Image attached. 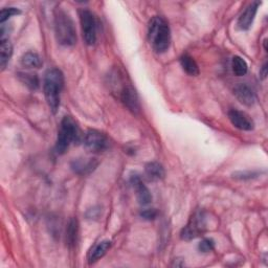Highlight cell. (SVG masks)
<instances>
[{
  "label": "cell",
  "instance_id": "obj_1",
  "mask_svg": "<svg viewBox=\"0 0 268 268\" xmlns=\"http://www.w3.org/2000/svg\"><path fill=\"white\" fill-rule=\"evenodd\" d=\"M64 86V77L58 68H50L44 75L43 90L47 105L53 113H56L60 106V94Z\"/></svg>",
  "mask_w": 268,
  "mask_h": 268
},
{
  "label": "cell",
  "instance_id": "obj_2",
  "mask_svg": "<svg viewBox=\"0 0 268 268\" xmlns=\"http://www.w3.org/2000/svg\"><path fill=\"white\" fill-rule=\"evenodd\" d=\"M148 38L156 53L167 52L171 44V32L166 20L158 16L153 17L148 28Z\"/></svg>",
  "mask_w": 268,
  "mask_h": 268
},
{
  "label": "cell",
  "instance_id": "obj_3",
  "mask_svg": "<svg viewBox=\"0 0 268 268\" xmlns=\"http://www.w3.org/2000/svg\"><path fill=\"white\" fill-rule=\"evenodd\" d=\"M55 33L58 43L63 46H72L77 43V31L70 16L63 10L55 13Z\"/></svg>",
  "mask_w": 268,
  "mask_h": 268
},
{
  "label": "cell",
  "instance_id": "obj_4",
  "mask_svg": "<svg viewBox=\"0 0 268 268\" xmlns=\"http://www.w3.org/2000/svg\"><path fill=\"white\" fill-rule=\"evenodd\" d=\"M81 138V132L77 123L70 116H64L61 120L56 142V152L64 154L72 142H78Z\"/></svg>",
  "mask_w": 268,
  "mask_h": 268
},
{
  "label": "cell",
  "instance_id": "obj_5",
  "mask_svg": "<svg viewBox=\"0 0 268 268\" xmlns=\"http://www.w3.org/2000/svg\"><path fill=\"white\" fill-rule=\"evenodd\" d=\"M205 214L202 211H197L190 218L188 224L181 231V239L185 241L194 240L205 231Z\"/></svg>",
  "mask_w": 268,
  "mask_h": 268
},
{
  "label": "cell",
  "instance_id": "obj_6",
  "mask_svg": "<svg viewBox=\"0 0 268 268\" xmlns=\"http://www.w3.org/2000/svg\"><path fill=\"white\" fill-rule=\"evenodd\" d=\"M83 38L87 45H93L96 41V20L94 15L86 9L79 11Z\"/></svg>",
  "mask_w": 268,
  "mask_h": 268
},
{
  "label": "cell",
  "instance_id": "obj_7",
  "mask_svg": "<svg viewBox=\"0 0 268 268\" xmlns=\"http://www.w3.org/2000/svg\"><path fill=\"white\" fill-rule=\"evenodd\" d=\"M84 145L92 152H103L109 148V139L98 130H88L84 136Z\"/></svg>",
  "mask_w": 268,
  "mask_h": 268
},
{
  "label": "cell",
  "instance_id": "obj_8",
  "mask_svg": "<svg viewBox=\"0 0 268 268\" xmlns=\"http://www.w3.org/2000/svg\"><path fill=\"white\" fill-rule=\"evenodd\" d=\"M119 98L120 101L123 102V104L125 105L131 112L133 113H138L140 110V104L138 95L135 91V89L130 85V84H125L119 92Z\"/></svg>",
  "mask_w": 268,
  "mask_h": 268
},
{
  "label": "cell",
  "instance_id": "obj_9",
  "mask_svg": "<svg viewBox=\"0 0 268 268\" xmlns=\"http://www.w3.org/2000/svg\"><path fill=\"white\" fill-rule=\"evenodd\" d=\"M229 118L233 125L240 130L251 131L254 129V126H255L254 120L249 114H246L245 112H242L236 109H232L229 111Z\"/></svg>",
  "mask_w": 268,
  "mask_h": 268
},
{
  "label": "cell",
  "instance_id": "obj_10",
  "mask_svg": "<svg viewBox=\"0 0 268 268\" xmlns=\"http://www.w3.org/2000/svg\"><path fill=\"white\" fill-rule=\"evenodd\" d=\"M259 6H260V3L258 2L252 3L247 6L245 10L242 12V14L240 15L238 19V23H237L238 28L241 31H246L252 27L254 20H255V17H256V14L258 12Z\"/></svg>",
  "mask_w": 268,
  "mask_h": 268
},
{
  "label": "cell",
  "instance_id": "obj_11",
  "mask_svg": "<svg viewBox=\"0 0 268 268\" xmlns=\"http://www.w3.org/2000/svg\"><path fill=\"white\" fill-rule=\"evenodd\" d=\"M130 182L133 185L136 192V198L139 204L141 205H148L152 201V195L149 191V189L146 187L143 182L141 181L140 177L138 175H132L130 178Z\"/></svg>",
  "mask_w": 268,
  "mask_h": 268
},
{
  "label": "cell",
  "instance_id": "obj_12",
  "mask_svg": "<svg viewBox=\"0 0 268 268\" xmlns=\"http://www.w3.org/2000/svg\"><path fill=\"white\" fill-rule=\"evenodd\" d=\"M234 93L236 98L242 103V104L246 106L254 105V103L256 101L255 92L249 85L243 84V83L237 85L234 89Z\"/></svg>",
  "mask_w": 268,
  "mask_h": 268
},
{
  "label": "cell",
  "instance_id": "obj_13",
  "mask_svg": "<svg viewBox=\"0 0 268 268\" xmlns=\"http://www.w3.org/2000/svg\"><path fill=\"white\" fill-rule=\"evenodd\" d=\"M98 166V161L94 158L88 159H77L71 163L72 170L81 175L91 173Z\"/></svg>",
  "mask_w": 268,
  "mask_h": 268
},
{
  "label": "cell",
  "instance_id": "obj_14",
  "mask_svg": "<svg viewBox=\"0 0 268 268\" xmlns=\"http://www.w3.org/2000/svg\"><path fill=\"white\" fill-rule=\"evenodd\" d=\"M110 247H111V241L109 240L101 241L98 244H95L88 254L89 263H94L99 261L101 258L104 257L107 254V252L110 250Z\"/></svg>",
  "mask_w": 268,
  "mask_h": 268
},
{
  "label": "cell",
  "instance_id": "obj_15",
  "mask_svg": "<svg viewBox=\"0 0 268 268\" xmlns=\"http://www.w3.org/2000/svg\"><path fill=\"white\" fill-rule=\"evenodd\" d=\"M0 41H2V42H0V66H2L3 69H5L12 57L13 46L9 38L0 39Z\"/></svg>",
  "mask_w": 268,
  "mask_h": 268
},
{
  "label": "cell",
  "instance_id": "obj_16",
  "mask_svg": "<svg viewBox=\"0 0 268 268\" xmlns=\"http://www.w3.org/2000/svg\"><path fill=\"white\" fill-rule=\"evenodd\" d=\"M180 64L183 70L190 76H197L199 75V67L196 63V61L194 60L193 57L190 55L185 54L180 57Z\"/></svg>",
  "mask_w": 268,
  "mask_h": 268
},
{
  "label": "cell",
  "instance_id": "obj_17",
  "mask_svg": "<svg viewBox=\"0 0 268 268\" xmlns=\"http://www.w3.org/2000/svg\"><path fill=\"white\" fill-rule=\"evenodd\" d=\"M146 175L150 180H160L164 177V169L158 162H149L145 167Z\"/></svg>",
  "mask_w": 268,
  "mask_h": 268
},
{
  "label": "cell",
  "instance_id": "obj_18",
  "mask_svg": "<svg viewBox=\"0 0 268 268\" xmlns=\"http://www.w3.org/2000/svg\"><path fill=\"white\" fill-rule=\"evenodd\" d=\"M21 64L28 68H40L43 64V61L38 54L28 52L21 57Z\"/></svg>",
  "mask_w": 268,
  "mask_h": 268
},
{
  "label": "cell",
  "instance_id": "obj_19",
  "mask_svg": "<svg viewBox=\"0 0 268 268\" xmlns=\"http://www.w3.org/2000/svg\"><path fill=\"white\" fill-rule=\"evenodd\" d=\"M19 80L32 90H36L39 88V78L36 74L33 72H19Z\"/></svg>",
  "mask_w": 268,
  "mask_h": 268
},
{
  "label": "cell",
  "instance_id": "obj_20",
  "mask_svg": "<svg viewBox=\"0 0 268 268\" xmlns=\"http://www.w3.org/2000/svg\"><path fill=\"white\" fill-rule=\"evenodd\" d=\"M79 233V224L76 219H71L68 223L67 230H66V242L68 246H74L78 239Z\"/></svg>",
  "mask_w": 268,
  "mask_h": 268
},
{
  "label": "cell",
  "instance_id": "obj_21",
  "mask_svg": "<svg viewBox=\"0 0 268 268\" xmlns=\"http://www.w3.org/2000/svg\"><path fill=\"white\" fill-rule=\"evenodd\" d=\"M232 66H233V71L236 76L238 77H242L245 76L247 72V63L246 61L239 57V56H235L233 58V62H232Z\"/></svg>",
  "mask_w": 268,
  "mask_h": 268
},
{
  "label": "cell",
  "instance_id": "obj_22",
  "mask_svg": "<svg viewBox=\"0 0 268 268\" xmlns=\"http://www.w3.org/2000/svg\"><path fill=\"white\" fill-rule=\"evenodd\" d=\"M20 13H21V12H20V10H18L16 8L3 9L2 12H0V22L4 25L9 18H11L14 15H19Z\"/></svg>",
  "mask_w": 268,
  "mask_h": 268
},
{
  "label": "cell",
  "instance_id": "obj_23",
  "mask_svg": "<svg viewBox=\"0 0 268 268\" xmlns=\"http://www.w3.org/2000/svg\"><path fill=\"white\" fill-rule=\"evenodd\" d=\"M199 251L202 253H209L212 252L215 247V242L212 239H203L199 243Z\"/></svg>",
  "mask_w": 268,
  "mask_h": 268
},
{
  "label": "cell",
  "instance_id": "obj_24",
  "mask_svg": "<svg viewBox=\"0 0 268 268\" xmlns=\"http://www.w3.org/2000/svg\"><path fill=\"white\" fill-rule=\"evenodd\" d=\"M140 216L145 220H154L157 217V211L154 209H147L143 210L140 213Z\"/></svg>",
  "mask_w": 268,
  "mask_h": 268
},
{
  "label": "cell",
  "instance_id": "obj_25",
  "mask_svg": "<svg viewBox=\"0 0 268 268\" xmlns=\"http://www.w3.org/2000/svg\"><path fill=\"white\" fill-rule=\"evenodd\" d=\"M258 173H254V172H239V173H235L234 177L239 179H251L256 177Z\"/></svg>",
  "mask_w": 268,
  "mask_h": 268
},
{
  "label": "cell",
  "instance_id": "obj_26",
  "mask_svg": "<svg viewBox=\"0 0 268 268\" xmlns=\"http://www.w3.org/2000/svg\"><path fill=\"white\" fill-rule=\"evenodd\" d=\"M260 76L262 79H265L267 76V63H264V65L261 67L260 70Z\"/></svg>",
  "mask_w": 268,
  "mask_h": 268
}]
</instances>
